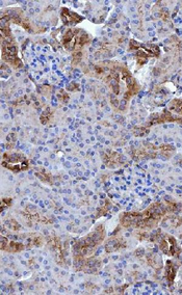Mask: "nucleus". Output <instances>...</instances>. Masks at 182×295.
Instances as JSON below:
<instances>
[{
    "label": "nucleus",
    "mask_w": 182,
    "mask_h": 295,
    "mask_svg": "<svg viewBox=\"0 0 182 295\" xmlns=\"http://www.w3.org/2000/svg\"><path fill=\"white\" fill-rule=\"evenodd\" d=\"M95 73L107 84L113 95L112 98L122 96L120 106H126L127 102L138 94L141 85L130 71L116 62H104L95 67Z\"/></svg>",
    "instance_id": "f257e3e1"
},
{
    "label": "nucleus",
    "mask_w": 182,
    "mask_h": 295,
    "mask_svg": "<svg viewBox=\"0 0 182 295\" xmlns=\"http://www.w3.org/2000/svg\"><path fill=\"white\" fill-rule=\"evenodd\" d=\"M74 259V268L77 271H83L88 274H96L102 268V261L95 257H84V258H73Z\"/></svg>",
    "instance_id": "1a4fd4ad"
},
{
    "label": "nucleus",
    "mask_w": 182,
    "mask_h": 295,
    "mask_svg": "<svg viewBox=\"0 0 182 295\" xmlns=\"http://www.w3.org/2000/svg\"><path fill=\"white\" fill-rule=\"evenodd\" d=\"M22 240V242L26 245V248L32 247H41L45 243V239L41 234L38 233H27L19 236Z\"/></svg>",
    "instance_id": "f3484780"
},
{
    "label": "nucleus",
    "mask_w": 182,
    "mask_h": 295,
    "mask_svg": "<svg viewBox=\"0 0 182 295\" xmlns=\"http://www.w3.org/2000/svg\"><path fill=\"white\" fill-rule=\"evenodd\" d=\"M1 59L13 69H21L24 64L19 55V47L15 40L1 38Z\"/></svg>",
    "instance_id": "39448f33"
},
{
    "label": "nucleus",
    "mask_w": 182,
    "mask_h": 295,
    "mask_svg": "<svg viewBox=\"0 0 182 295\" xmlns=\"http://www.w3.org/2000/svg\"><path fill=\"white\" fill-rule=\"evenodd\" d=\"M81 60H83V51H76L73 53V58H72L73 66H78Z\"/></svg>",
    "instance_id": "bb28decb"
},
{
    "label": "nucleus",
    "mask_w": 182,
    "mask_h": 295,
    "mask_svg": "<svg viewBox=\"0 0 182 295\" xmlns=\"http://www.w3.org/2000/svg\"><path fill=\"white\" fill-rule=\"evenodd\" d=\"M3 225L8 229V230H11V231H14V232H17V231H19L20 229H21V226L19 225V222H18L16 219H14V218H8V219H6L4 222H3Z\"/></svg>",
    "instance_id": "a878e982"
},
{
    "label": "nucleus",
    "mask_w": 182,
    "mask_h": 295,
    "mask_svg": "<svg viewBox=\"0 0 182 295\" xmlns=\"http://www.w3.org/2000/svg\"><path fill=\"white\" fill-rule=\"evenodd\" d=\"M148 262L149 264L154 267V268H160L162 266V259L160 258V256L155 255V254H151L148 255Z\"/></svg>",
    "instance_id": "5701e85b"
},
{
    "label": "nucleus",
    "mask_w": 182,
    "mask_h": 295,
    "mask_svg": "<svg viewBox=\"0 0 182 295\" xmlns=\"http://www.w3.org/2000/svg\"><path fill=\"white\" fill-rule=\"evenodd\" d=\"M160 155H162L163 157H171L172 154L175 152V147L172 145H163L161 147L158 148Z\"/></svg>",
    "instance_id": "b1692460"
},
{
    "label": "nucleus",
    "mask_w": 182,
    "mask_h": 295,
    "mask_svg": "<svg viewBox=\"0 0 182 295\" xmlns=\"http://www.w3.org/2000/svg\"><path fill=\"white\" fill-rule=\"evenodd\" d=\"M176 122L179 124H182V117H178V115H174L169 110H163L162 112L153 113L150 120H149V126L155 124H162V123H173Z\"/></svg>",
    "instance_id": "4468645a"
},
{
    "label": "nucleus",
    "mask_w": 182,
    "mask_h": 295,
    "mask_svg": "<svg viewBox=\"0 0 182 295\" xmlns=\"http://www.w3.org/2000/svg\"><path fill=\"white\" fill-rule=\"evenodd\" d=\"M102 161L108 168H118L124 164V159L122 155L114 150H105L101 152Z\"/></svg>",
    "instance_id": "f8f14e48"
},
{
    "label": "nucleus",
    "mask_w": 182,
    "mask_h": 295,
    "mask_svg": "<svg viewBox=\"0 0 182 295\" xmlns=\"http://www.w3.org/2000/svg\"><path fill=\"white\" fill-rule=\"evenodd\" d=\"M129 50L134 52L135 59L138 65L144 66L150 58L158 57L160 55V49L155 44H141L135 40L129 43Z\"/></svg>",
    "instance_id": "423d86ee"
},
{
    "label": "nucleus",
    "mask_w": 182,
    "mask_h": 295,
    "mask_svg": "<svg viewBox=\"0 0 182 295\" xmlns=\"http://www.w3.org/2000/svg\"><path fill=\"white\" fill-rule=\"evenodd\" d=\"M1 165L5 167L8 171L13 172L14 174H19L21 172L27 171L30 168V160L27 157L18 152H7L2 155Z\"/></svg>",
    "instance_id": "0eeeda50"
},
{
    "label": "nucleus",
    "mask_w": 182,
    "mask_h": 295,
    "mask_svg": "<svg viewBox=\"0 0 182 295\" xmlns=\"http://www.w3.org/2000/svg\"><path fill=\"white\" fill-rule=\"evenodd\" d=\"M132 132L135 136H144L146 134H148L149 130L146 127H135Z\"/></svg>",
    "instance_id": "c85d7f7f"
},
{
    "label": "nucleus",
    "mask_w": 182,
    "mask_h": 295,
    "mask_svg": "<svg viewBox=\"0 0 182 295\" xmlns=\"http://www.w3.org/2000/svg\"><path fill=\"white\" fill-rule=\"evenodd\" d=\"M0 243H1L0 244L1 245V251L11 254L21 253L26 248V245L22 242V241L17 239H10L4 236H1Z\"/></svg>",
    "instance_id": "ddd939ff"
},
{
    "label": "nucleus",
    "mask_w": 182,
    "mask_h": 295,
    "mask_svg": "<svg viewBox=\"0 0 182 295\" xmlns=\"http://www.w3.org/2000/svg\"><path fill=\"white\" fill-rule=\"evenodd\" d=\"M13 204V199L12 198H2L1 199V206H0V208H1V212L3 213V211L7 208H10L12 206Z\"/></svg>",
    "instance_id": "cd10ccee"
},
{
    "label": "nucleus",
    "mask_w": 182,
    "mask_h": 295,
    "mask_svg": "<svg viewBox=\"0 0 182 295\" xmlns=\"http://www.w3.org/2000/svg\"><path fill=\"white\" fill-rule=\"evenodd\" d=\"M158 246L160 251L169 257H178L181 254V248L174 236L166 234L161 235L158 239Z\"/></svg>",
    "instance_id": "9b49d317"
},
{
    "label": "nucleus",
    "mask_w": 182,
    "mask_h": 295,
    "mask_svg": "<svg viewBox=\"0 0 182 295\" xmlns=\"http://www.w3.org/2000/svg\"><path fill=\"white\" fill-rule=\"evenodd\" d=\"M74 87H77V88H79V85H78L77 83H75V82H72V83H71V84L68 86V89H70V91H75Z\"/></svg>",
    "instance_id": "c756f323"
},
{
    "label": "nucleus",
    "mask_w": 182,
    "mask_h": 295,
    "mask_svg": "<svg viewBox=\"0 0 182 295\" xmlns=\"http://www.w3.org/2000/svg\"><path fill=\"white\" fill-rule=\"evenodd\" d=\"M35 176L38 177L43 183H46V184H52L53 183V178H52L51 174H49L48 172H46L43 168L39 169V171H35Z\"/></svg>",
    "instance_id": "4be33fe9"
},
{
    "label": "nucleus",
    "mask_w": 182,
    "mask_h": 295,
    "mask_svg": "<svg viewBox=\"0 0 182 295\" xmlns=\"http://www.w3.org/2000/svg\"><path fill=\"white\" fill-rule=\"evenodd\" d=\"M61 41L63 48L74 53L88 46L92 42V35L83 28L71 27L62 33Z\"/></svg>",
    "instance_id": "20e7f679"
},
{
    "label": "nucleus",
    "mask_w": 182,
    "mask_h": 295,
    "mask_svg": "<svg viewBox=\"0 0 182 295\" xmlns=\"http://www.w3.org/2000/svg\"><path fill=\"white\" fill-rule=\"evenodd\" d=\"M170 212L167 201L156 202L142 212H124L120 215L121 226L126 229L147 231L155 228Z\"/></svg>",
    "instance_id": "f03ea898"
},
{
    "label": "nucleus",
    "mask_w": 182,
    "mask_h": 295,
    "mask_svg": "<svg viewBox=\"0 0 182 295\" xmlns=\"http://www.w3.org/2000/svg\"><path fill=\"white\" fill-rule=\"evenodd\" d=\"M168 109L172 113H176V115H182V99L180 98H174L168 104Z\"/></svg>",
    "instance_id": "412c9836"
},
{
    "label": "nucleus",
    "mask_w": 182,
    "mask_h": 295,
    "mask_svg": "<svg viewBox=\"0 0 182 295\" xmlns=\"http://www.w3.org/2000/svg\"><path fill=\"white\" fill-rule=\"evenodd\" d=\"M61 19L62 23L66 26H69V27H74L75 25L79 24L80 22H83L85 20V17L78 15L77 13L73 12L69 10L68 7H61V12H60Z\"/></svg>",
    "instance_id": "2eb2a0df"
},
{
    "label": "nucleus",
    "mask_w": 182,
    "mask_h": 295,
    "mask_svg": "<svg viewBox=\"0 0 182 295\" xmlns=\"http://www.w3.org/2000/svg\"><path fill=\"white\" fill-rule=\"evenodd\" d=\"M106 230L103 223L97 225L92 231L74 241L72 245L73 258H84L92 256L99 245L105 240Z\"/></svg>",
    "instance_id": "7ed1b4c3"
},
{
    "label": "nucleus",
    "mask_w": 182,
    "mask_h": 295,
    "mask_svg": "<svg viewBox=\"0 0 182 295\" xmlns=\"http://www.w3.org/2000/svg\"><path fill=\"white\" fill-rule=\"evenodd\" d=\"M46 242L48 245V249L53 255V258L57 264L61 266H65V264H67V251L65 246H63L61 238L56 235H51L46 239Z\"/></svg>",
    "instance_id": "9d476101"
},
{
    "label": "nucleus",
    "mask_w": 182,
    "mask_h": 295,
    "mask_svg": "<svg viewBox=\"0 0 182 295\" xmlns=\"http://www.w3.org/2000/svg\"><path fill=\"white\" fill-rule=\"evenodd\" d=\"M1 21H5L8 23H15L21 26L26 31L32 32L33 28L30 20L24 16L21 8H7V10L1 11Z\"/></svg>",
    "instance_id": "6e6552de"
},
{
    "label": "nucleus",
    "mask_w": 182,
    "mask_h": 295,
    "mask_svg": "<svg viewBox=\"0 0 182 295\" xmlns=\"http://www.w3.org/2000/svg\"><path fill=\"white\" fill-rule=\"evenodd\" d=\"M126 247V243L123 238L120 237H112L107 240V242L105 244V252L111 254L120 251L122 248Z\"/></svg>",
    "instance_id": "a211bd4d"
},
{
    "label": "nucleus",
    "mask_w": 182,
    "mask_h": 295,
    "mask_svg": "<svg viewBox=\"0 0 182 295\" xmlns=\"http://www.w3.org/2000/svg\"><path fill=\"white\" fill-rule=\"evenodd\" d=\"M22 215L27 222H30V225L32 222H34V223H41V222L42 223H51V222H49L50 219L47 216H45L44 214L40 213L39 211H36L34 208H26L22 212Z\"/></svg>",
    "instance_id": "dca6fc26"
},
{
    "label": "nucleus",
    "mask_w": 182,
    "mask_h": 295,
    "mask_svg": "<svg viewBox=\"0 0 182 295\" xmlns=\"http://www.w3.org/2000/svg\"><path fill=\"white\" fill-rule=\"evenodd\" d=\"M52 117H53V110L50 108V107H47V108L42 112L41 117H40V121L43 125H46L51 121Z\"/></svg>",
    "instance_id": "393cba45"
},
{
    "label": "nucleus",
    "mask_w": 182,
    "mask_h": 295,
    "mask_svg": "<svg viewBox=\"0 0 182 295\" xmlns=\"http://www.w3.org/2000/svg\"><path fill=\"white\" fill-rule=\"evenodd\" d=\"M178 264L175 263L174 261L168 260L166 267H165V276L167 279L168 284L171 286L174 284L176 276H177V272H178Z\"/></svg>",
    "instance_id": "aec40b11"
},
{
    "label": "nucleus",
    "mask_w": 182,
    "mask_h": 295,
    "mask_svg": "<svg viewBox=\"0 0 182 295\" xmlns=\"http://www.w3.org/2000/svg\"><path fill=\"white\" fill-rule=\"evenodd\" d=\"M160 222L163 228L176 229L182 225V217L177 215V214H167Z\"/></svg>",
    "instance_id": "6ab92c4d"
}]
</instances>
